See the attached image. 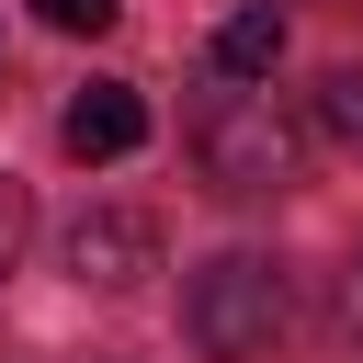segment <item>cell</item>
I'll use <instances>...</instances> for the list:
<instances>
[{
    "mask_svg": "<svg viewBox=\"0 0 363 363\" xmlns=\"http://www.w3.org/2000/svg\"><path fill=\"white\" fill-rule=\"evenodd\" d=\"M193 159H204V182H216L227 204H272V193L295 182V125H284L272 91L216 79V91L193 102Z\"/></svg>",
    "mask_w": 363,
    "mask_h": 363,
    "instance_id": "1",
    "label": "cell"
},
{
    "mask_svg": "<svg viewBox=\"0 0 363 363\" xmlns=\"http://www.w3.org/2000/svg\"><path fill=\"white\" fill-rule=\"evenodd\" d=\"M318 136L363 159V68H329V79H318Z\"/></svg>",
    "mask_w": 363,
    "mask_h": 363,
    "instance_id": "6",
    "label": "cell"
},
{
    "mask_svg": "<svg viewBox=\"0 0 363 363\" xmlns=\"http://www.w3.org/2000/svg\"><path fill=\"white\" fill-rule=\"evenodd\" d=\"M68 272H79V284H102V295H136V284L159 272V227H147V216H125V204H91V216L68 227Z\"/></svg>",
    "mask_w": 363,
    "mask_h": 363,
    "instance_id": "3",
    "label": "cell"
},
{
    "mask_svg": "<svg viewBox=\"0 0 363 363\" xmlns=\"http://www.w3.org/2000/svg\"><path fill=\"white\" fill-rule=\"evenodd\" d=\"M34 11H45L57 34H113V23H125V0H34Z\"/></svg>",
    "mask_w": 363,
    "mask_h": 363,
    "instance_id": "7",
    "label": "cell"
},
{
    "mask_svg": "<svg viewBox=\"0 0 363 363\" xmlns=\"http://www.w3.org/2000/svg\"><path fill=\"white\" fill-rule=\"evenodd\" d=\"M284 57V11H227L216 23V79H272Z\"/></svg>",
    "mask_w": 363,
    "mask_h": 363,
    "instance_id": "5",
    "label": "cell"
},
{
    "mask_svg": "<svg viewBox=\"0 0 363 363\" xmlns=\"http://www.w3.org/2000/svg\"><path fill=\"white\" fill-rule=\"evenodd\" d=\"M182 329H193L204 363H261L284 340V272L261 250H216L193 272V295H182Z\"/></svg>",
    "mask_w": 363,
    "mask_h": 363,
    "instance_id": "2",
    "label": "cell"
},
{
    "mask_svg": "<svg viewBox=\"0 0 363 363\" xmlns=\"http://www.w3.org/2000/svg\"><path fill=\"white\" fill-rule=\"evenodd\" d=\"M11 261H23V182L0 170V284H11Z\"/></svg>",
    "mask_w": 363,
    "mask_h": 363,
    "instance_id": "8",
    "label": "cell"
},
{
    "mask_svg": "<svg viewBox=\"0 0 363 363\" xmlns=\"http://www.w3.org/2000/svg\"><path fill=\"white\" fill-rule=\"evenodd\" d=\"M57 136H68V159H136L147 147V91L136 79H91V91H68Z\"/></svg>",
    "mask_w": 363,
    "mask_h": 363,
    "instance_id": "4",
    "label": "cell"
}]
</instances>
